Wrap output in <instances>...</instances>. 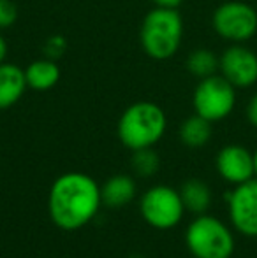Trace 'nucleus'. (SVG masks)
I'll return each instance as SVG.
<instances>
[{
	"instance_id": "f257e3e1",
	"label": "nucleus",
	"mask_w": 257,
	"mask_h": 258,
	"mask_svg": "<svg viewBox=\"0 0 257 258\" xmlns=\"http://www.w3.org/2000/svg\"><path fill=\"white\" fill-rule=\"evenodd\" d=\"M102 206L100 186L83 172H67L57 177L48 197L52 221L62 230H78L95 218Z\"/></svg>"
},
{
	"instance_id": "f03ea898",
	"label": "nucleus",
	"mask_w": 257,
	"mask_h": 258,
	"mask_svg": "<svg viewBox=\"0 0 257 258\" xmlns=\"http://www.w3.org/2000/svg\"><path fill=\"white\" fill-rule=\"evenodd\" d=\"M168 126V118L157 104L139 100L129 105L118 119V139L125 148L136 151L153 148L162 139Z\"/></svg>"
},
{
	"instance_id": "7ed1b4c3",
	"label": "nucleus",
	"mask_w": 257,
	"mask_h": 258,
	"mask_svg": "<svg viewBox=\"0 0 257 258\" xmlns=\"http://www.w3.org/2000/svg\"><path fill=\"white\" fill-rule=\"evenodd\" d=\"M183 39V20L178 9L153 7L144 16L139 41L144 53L153 60H169L178 51Z\"/></svg>"
},
{
	"instance_id": "20e7f679",
	"label": "nucleus",
	"mask_w": 257,
	"mask_h": 258,
	"mask_svg": "<svg viewBox=\"0 0 257 258\" xmlns=\"http://www.w3.org/2000/svg\"><path fill=\"white\" fill-rule=\"evenodd\" d=\"M185 242L195 258H231L234 235L219 218L199 214L185 232Z\"/></svg>"
},
{
	"instance_id": "39448f33",
	"label": "nucleus",
	"mask_w": 257,
	"mask_h": 258,
	"mask_svg": "<svg viewBox=\"0 0 257 258\" xmlns=\"http://www.w3.org/2000/svg\"><path fill=\"white\" fill-rule=\"evenodd\" d=\"M195 114L208 121H220L233 112L236 105V88L222 74H213L199 81L192 97Z\"/></svg>"
},
{
	"instance_id": "423d86ee",
	"label": "nucleus",
	"mask_w": 257,
	"mask_h": 258,
	"mask_svg": "<svg viewBox=\"0 0 257 258\" xmlns=\"http://www.w3.org/2000/svg\"><path fill=\"white\" fill-rule=\"evenodd\" d=\"M139 211L143 220L150 227L168 230L182 221L185 206L178 190L166 184L148 188L141 197Z\"/></svg>"
},
{
	"instance_id": "0eeeda50",
	"label": "nucleus",
	"mask_w": 257,
	"mask_h": 258,
	"mask_svg": "<svg viewBox=\"0 0 257 258\" xmlns=\"http://www.w3.org/2000/svg\"><path fill=\"white\" fill-rule=\"evenodd\" d=\"M212 23L217 34L231 42H245L257 34L255 9L238 0L217 7Z\"/></svg>"
},
{
	"instance_id": "6e6552de",
	"label": "nucleus",
	"mask_w": 257,
	"mask_h": 258,
	"mask_svg": "<svg viewBox=\"0 0 257 258\" xmlns=\"http://www.w3.org/2000/svg\"><path fill=\"white\" fill-rule=\"evenodd\" d=\"M227 202L233 227L245 237H257V177L236 184Z\"/></svg>"
},
{
	"instance_id": "1a4fd4ad",
	"label": "nucleus",
	"mask_w": 257,
	"mask_h": 258,
	"mask_svg": "<svg viewBox=\"0 0 257 258\" xmlns=\"http://www.w3.org/2000/svg\"><path fill=\"white\" fill-rule=\"evenodd\" d=\"M219 71L234 88H250L257 83V54L245 46L234 44L222 53Z\"/></svg>"
},
{
	"instance_id": "9d476101",
	"label": "nucleus",
	"mask_w": 257,
	"mask_h": 258,
	"mask_svg": "<svg viewBox=\"0 0 257 258\" xmlns=\"http://www.w3.org/2000/svg\"><path fill=\"white\" fill-rule=\"evenodd\" d=\"M217 172L231 184H241L255 177L254 153L240 144H229L219 151L215 160Z\"/></svg>"
},
{
	"instance_id": "9b49d317",
	"label": "nucleus",
	"mask_w": 257,
	"mask_h": 258,
	"mask_svg": "<svg viewBox=\"0 0 257 258\" xmlns=\"http://www.w3.org/2000/svg\"><path fill=\"white\" fill-rule=\"evenodd\" d=\"M27 88L25 69L7 61L0 63V111L18 104Z\"/></svg>"
},
{
	"instance_id": "f8f14e48",
	"label": "nucleus",
	"mask_w": 257,
	"mask_h": 258,
	"mask_svg": "<svg viewBox=\"0 0 257 258\" xmlns=\"http://www.w3.org/2000/svg\"><path fill=\"white\" fill-rule=\"evenodd\" d=\"M136 197V183L130 176L117 174L110 177L106 183L100 186V199L102 204L111 209H120L127 206Z\"/></svg>"
},
{
	"instance_id": "ddd939ff",
	"label": "nucleus",
	"mask_w": 257,
	"mask_h": 258,
	"mask_svg": "<svg viewBox=\"0 0 257 258\" xmlns=\"http://www.w3.org/2000/svg\"><path fill=\"white\" fill-rule=\"evenodd\" d=\"M27 86L35 92H48L60 81V67L55 60L39 58L25 69Z\"/></svg>"
},
{
	"instance_id": "4468645a",
	"label": "nucleus",
	"mask_w": 257,
	"mask_h": 258,
	"mask_svg": "<svg viewBox=\"0 0 257 258\" xmlns=\"http://www.w3.org/2000/svg\"><path fill=\"white\" fill-rule=\"evenodd\" d=\"M185 211H190L194 214H204L206 209L212 204V190L206 183L199 179H189L180 188Z\"/></svg>"
},
{
	"instance_id": "2eb2a0df",
	"label": "nucleus",
	"mask_w": 257,
	"mask_h": 258,
	"mask_svg": "<svg viewBox=\"0 0 257 258\" xmlns=\"http://www.w3.org/2000/svg\"><path fill=\"white\" fill-rule=\"evenodd\" d=\"M180 139L187 148H202L212 139V121L199 114L190 116L180 126Z\"/></svg>"
},
{
	"instance_id": "dca6fc26",
	"label": "nucleus",
	"mask_w": 257,
	"mask_h": 258,
	"mask_svg": "<svg viewBox=\"0 0 257 258\" xmlns=\"http://www.w3.org/2000/svg\"><path fill=\"white\" fill-rule=\"evenodd\" d=\"M220 65V56H217L210 49H195L187 58V71L194 76V78L204 79L210 76L217 74Z\"/></svg>"
},
{
	"instance_id": "f3484780",
	"label": "nucleus",
	"mask_w": 257,
	"mask_h": 258,
	"mask_svg": "<svg viewBox=\"0 0 257 258\" xmlns=\"http://www.w3.org/2000/svg\"><path fill=\"white\" fill-rule=\"evenodd\" d=\"M159 155L155 153L151 148H143V150H136L132 155V169L137 176L141 177H150L159 170Z\"/></svg>"
},
{
	"instance_id": "a211bd4d",
	"label": "nucleus",
	"mask_w": 257,
	"mask_h": 258,
	"mask_svg": "<svg viewBox=\"0 0 257 258\" xmlns=\"http://www.w3.org/2000/svg\"><path fill=\"white\" fill-rule=\"evenodd\" d=\"M46 58L49 60H60L65 53H67V41H65L64 35H52L48 41L44 42V48H42Z\"/></svg>"
},
{
	"instance_id": "6ab92c4d",
	"label": "nucleus",
	"mask_w": 257,
	"mask_h": 258,
	"mask_svg": "<svg viewBox=\"0 0 257 258\" xmlns=\"http://www.w3.org/2000/svg\"><path fill=\"white\" fill-rule=\"evenodd\" d=\"M18 20V7L13 0H0V30L9 28Z\"/></svg>"
},
{
	"instance_id": "aec40b11",
	"label": "nucleus",
	"mask_w": 257,
	"mask_h": 258,
	"mask_svg": "<svg viewBox=\"0 0 257 258\" xmlns=\"http://www.w3.org/2000/svg\"><path fill=\"white\" fill-rule=\"evenodd\" d=\"M247 118H248V121L257 128V93L252 97L250 102L247 105Z\"/></svg>"
},
{
	"instance_id": "412c9836",
	"label": "nucleus",
	"mask_w": 257,
	"mask_h": 258,
	"mask_svg": "<svg viewBox=\"0 0 257 258\" xmlns=\"http://www.w3.org/2000/svg\"><path fill=\"white\" fill-rule=\"evenodd\" d=\"M155 7H164V9H178L182 0H151Z\"/></svg>"
},
{
	"instance_id": "4be33fe9",
	"label": "nucleus",
	"mask_w": 257,
	"mask_h": 258,
	"mask_svg": "<svg viewBox=\"0 0 257 258\" xmlns=\"http://www.w3.org/2000/svg\"><path fill=\"white\" fill-rule=\"evenodd\" d=\"M6 56H7V42L4 39V35L0 34V63L6 61Z\"/></svg>"
},
{
	"instance_id": "5701e85b",
	"label": "nucleus",
	"mask_w": 257,
	"mask_h": 258,
	"mask_svg": "<svg viewBox=\"0 0 257 258\" xmlns=\"http://www.w3.org/2000/svg\"><path fill=\"white\" fill-rule=\"evenodd\" d=\"M254 169H255V177H257V150L254 153Z\"/></svg>"
}]
</instances>
